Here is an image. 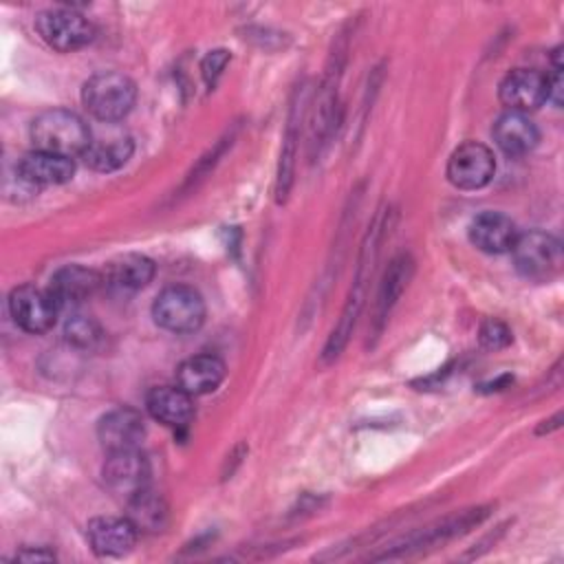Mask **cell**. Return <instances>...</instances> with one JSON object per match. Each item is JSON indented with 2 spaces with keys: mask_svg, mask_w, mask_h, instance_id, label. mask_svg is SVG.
Listing matches in <instances>:
<instances>
[{
  "mask_svg": "<svg viewBox=\"0 0 564 564\" xmlns=\"http://www.w3.org/2000/svg\"><path fill=\"white\" fill-rule=\"evenodd\" d=\"M93 134L88 123L73 110L53 108L40 112L31 123V141L35 150L59 156H82Z\"/></svg>",
  "mask_w": 564,
  "mask_h": 564,
  "instance_id": "1",
  "label": "cell"
},
{
  "mask_svg": "<svg viewBox=\"0 0 564 564\" xmlns=\"http://www.w3.org/2000/svg\"><path fill=\"white\" fill-rule=\"evenodd\" d=\"M82 101L101 123L121 121L137 101V84L117 70H104L84 82Z\"/></svg>",
  "mask_w": 564,
  "mask_h": 564,
  "instance_id": "2",
  "label": "cell"
},
{
  "mask_svg": "<svg viewBox=\"0 0 564 564\" xmlns=\"http://www.w3.org/2000/svg\"><path fill=\"white\" fill-rule=\"evenodd\" d=\"M511 258L518 273L533 282L553 280L555 275H560L564 264L562 242L542 229L518 234L511 247Z\"/></svg>",
  "mask_w": 564,
  "mask_h": 564,
  "instance_id": "3",
  "label": "cell"
},
{
  "mask_svg": "<svg viewBox=\"0 0 564 564\" xmlns=\"http://www.w3.org/2000/svg\"><path fill=\"white\" fill-rule=\"evenodd\" d=\"M152 317L170 333H192L205 322V300L189 284H172L154 297Z\"/></svg>",
  "mask_w": 564,
  "mask_h": 564,
  "instance_id": "4",
  "label": "cell"
},
{
  "mask_svg": "<svg viewBox=\"0 0 564 564\" xmlns=\"http://www.w3.org/2000/svg\"><path fill=\"white\" fill-rule=\"evenodd\" d=\"M35 29L40 37L59 53H73L77 48H84L95 37L93 22L70 7H57L37 13Z\"/></svg>",
  "mask_w": 564,
  "mask_h": 564,
  "instance_id": "5",
  "label": "cell"
},
{
  "mask_svg": "<svg viewBox=\"0 0 564 564\" xmlns=\"http://www.w3.org/2000/svg\"><path fill=\"white\" fill-rule=\"evenodd\" d=\"M496 172L494 152L478 141L460 143L447 161V181L458 189H480Z\"/></svg>",
  "mask_w": 564,
  "mask_h": 564,
  "instance_id": "6",
  "label": "cell"
},
{
  "mask_svg": "<svg viewBox=\"0 0 564 564\" xmlns=\"http://www.w3.org/2000/svg\"><path fill=\"white\" fill-rule=\"evenodd\" d=\"M57 302L48 293V289H37L33 284L15 286L9 295V313L13 322L33 335L46 333L53 328L57 317Z\"/></svg>",
  "mask_w": 564,
  "mask_h": 564,
  "instance_id": "7",
  "label": "cell"
},
{
  "mask_svg": "<svg viewBox=\"0 0 564 564\" xmlns=\"http://www.w3.org/2000/svg\"><path fill=\"white\" fill-rule=\"evenodd\" d=\"M101 476L115 496L130 500L141 489L150 487V463L141 449L112 452L104 463Z\"/></svg>",
  "mask_w": 564,
  "mask_h": 564,
  "instance_id": "8",
  "label": "cell"
},
{
  "mask_svg": "<svg viewBox=\"0 0 564 564\" xmlns=\"http://www.w3.org/2000/svg\"><path fill=\"white\" fill-rule=\"evenodd\" d=\"M500 101L511 112H529L549 101V75L535 68H513L498 86Z\"/></svg>",
  "mask_w": 564,
  "mask_h": 564,
  "instance_id": "9",
  "label": "cell"
},
{
  "mask_svg": "<svg viewBox=\"0 0 564 564\" xmlns=\"http://www.w3.org/2000/svg\"><path fill=\"white\" fill-rule=\"evenodd\" d=\"M143 436L145 423L141 412H137L134 408H115L106 412L97 423V438L108 454L139 449Z\"/></svg>",
  "mask_w": 564,
  "mask_h": 564,
  "instance_id": "10",
  "label": "cell"
},
{
  "mask_svg": "<svg viewBox=\"0 0 564 564\" xmlns=\"http://www.w3.org/2000/svg\"><path fill=\"white\" fill-rule=\"evenodd\" d=\"M137 527L126 516H97L86 527L90 549L101 557H121L137 542Z\"/></svg>",
  "mask_w": 564,
  "mask_h": 564,
  "instance_id": "11",
  "label": "cell"
},
{
  "mask_svg": "<svg viewBox=\"0 0 564 564\" xmlns=\"http://www.w3.org/2000/svg\"><path fill=\"white\" fill-rule=\"evenodd\" d=\"M104 286L101 271L82 267V264H66L59 267L48 282V293L57 302L59 308L77 306L95 295Z\"/></svg>",
  "mask_w": 564,
  "mask_h": 564,
  "instance_id": "12",
  "label": "cell"
},
{
  "mask_svg": "<svg viewBox=\"0 0 564 564\" xmlns=\"http://www.w3.org/2000/svg\"><path fill=\"white\" fill-rule=\"evenodd\" d=\"M18 178L26 185L42 187V185H62L68 183L75 174V163L68 156L51 154L44 150L26 152L15 165Z\"/></svg>",
  "mask_w": 564,
  "mask_h": 564,
  "instance_id": "13",
  "label": "cell"
},
{
  "mask_svg": "<svg viewBox=\"0 0 564 564\" xmlns=\"http://www.w3.org/2000/svg\"><path fill=\"white\" fill-rule=\"evenodd\" d=\"M469 240L476 249L485 253H507L511 251L518 229L516 223L502 212H482L469 223Z\"/></svg>",
  "mask_w": 564,
  "mask_h": 564,
  "instance_id": "14",
  "label": "cell"
},
{
  "mask_svg": "<svg viewBox=\"0 0 564 564\" xmlns=\"http://www.w3.org/2000/svg\"><path fill=\"white\" fill-rule=\"evenodd\" d=\"M104 286L112 293H137L154 278V262L141 253H126L110 260L104 271Z\"/></svg>",
  "mask_w": 564,
  "mask_h": 564,
  "instance_id": "15",
  "label": "cell"
},
{
  "mask_svg": "<svg viewBox=\"0 0 564 564\" xmlns=\"http://www.w3.org/2000/svg\"><path fill=\"white\" fill-rule=\"evenodd\" d=\"M225 361L212 352L194 355L181 361L176 368V386L192 397H203L214 392L225 379Z\"/></svg>",
  "mask_w": 564,
  "mask_h": 564,
  "instance_id": "16",
  "label": "cell"
},
{
  "mask_svg": "<svg viewBox=\"0 0 564 564\" xmlns=\"http://www.w3.org/2000/svg\"><path fill=\"white\" fill-rule=\"evenodd\" d=\"M145 408H148L152 419H156L159 423H163L167 427H174V430L187 427L192 416H194L192 394H187L178 386H156V388H152L145 397Z\"/></svg>",
  "mask_w": 564,
  "mask_h": 564,
  "instance_id": "17",
  "label": "cell"
},
{
  "mask_svg": "<svg viewBox=\"0 0 564 564\" xmlns=\"http://www.w3.org/2000/svg\"><path fill=\"white\" fill-rule=\"evenodd\" d=\"M491 137L507 156H524L540 141V132L535 123L527 115L511 112V110H507L496 119L491 128Z\"/></svg>",
  "mask_w": 564,
  "mask_h": 564,
  "instance_id": "18",
  "label": "cell"
},
{
  "mask_svg": "<svg viewBox=\"0 0 564 564\" xmlns=\"http://www.w3.org/2000/svg\"><path fill=\"white\" fill-rule=\"evenodd\" d=\"M134 152V143L126 134H108V137H93L88 148L82 154L86 167L95 172H115L130 161Z\"/></svg>",
  "mask_w": 564,
  "mask_h": 564,
  "instance_id": "19",
  "label": "cell"
},
{
  "mask_svg": "<svg viewBox=\"0 0 564 564\" xmlns=\"http://www.w3.org/2000/svg\"><path fill=\"white\" fill-rule=\"evenodd\" d=\"M128 513L126 518L137 527L139 533H159L165 529L170 509L161 494L152 491L150 487L134 494L130 500H126Z\"/></svg>",
  "mask_w": 564,
  "mask_h": 564,
  "instance_id": "20",
  "label": "cell"
},
{
  "mask_svg": "<svg viewBox=\"0 0 564 564\" xmlns=\"http://www.w3.org/2000/svg\"><path fill=\"white\" fill-rule=\"evenodd\" d=\"M412 273V262L408 256H399L397 260H392L386 280L381 284L379 291V300H377V319L383 322L392 308V304L397 302V297L401 295L403 286L408 284V278Z\"/></svg>",
  "mask_w": 564,
  "mask_h": 564,
  "instance_id": "21",
  "label": "cell"
},
{
  "mask_svg": "<svg viewBox=\"0 0 564 564\" xmlns=\"http://www.w3.org/2000/svg\"><path fill=\"white\" fill-rule=\"evenodd\" d=\"M64 335H66L68 344H73L75 348H82V350H95L104 339V330L99 328V324L84 315L70 317L64 326Z\"/></svg>",
  "mask_w": 564,
  "mask_h": 564,
  "instance_id": "22",
  "label": "cell"
},
{
  "mask_svg": "<svg viewBox=\"0 0 564 564\" xmlns=\"http://www.w3.org/2000/svg\"><path fill=\"white\" fill-rule=\"evenodd\" d=\"M478 339H480V346L487 348V350H502L511 344V330L505 322L496 319V317H489L480 324V333H478Z\"/></svg>",
  "mask_w": 564,
  "mask_h": 564,
  "instance_id": "23",
  "label": "cell"
},
{
  "mask_svg": "<svg viewBox=\"0 0 564 564\" xmlns=\"http://www.w3.org/2000/svg\"><path fill=\"white\" fill-rule=\"evenodd\" d=\"M229 51L225 48H216V51H209L203 62H200V73H203V79L214 86V82L220 77V73L225 70L227 62H229Z\"/></svg>",
  "mask_w": 564,
  "mask_h": 564,
  "instance_id": "24",
  "label": "cell"
},
{
  "mask_svg": "<svg viewBox=\"0 0 564 564\" xmlns=\"http://www.w3.org/2000/svg\"><path fill=\"white\" fill-rule=\"evenodd\" d=\"M15 560H22V562H53L55 560V553L53 551H46V549H22L15 553Z\"/></svg>",
  "mask_w": 564,
  "mask_h": 564,
  "instance_id": "25",
  "label": "cell"
}]
</instances>
